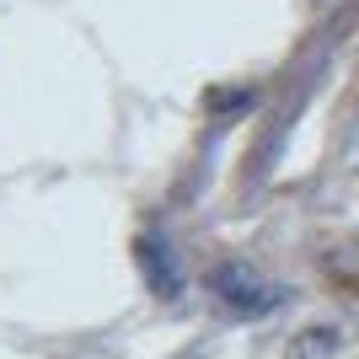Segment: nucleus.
I'll return each mask as SVG.
<instances>
[{
  "label": "nucleus",
  "instance_id": "f257e3e1",
  "mask_svg": "<svg viewBox=\"0 0 359 359\" xmlns=\"http://www.w3.org/2000/svg\"><path fill=\"white\" fill-rule=\"evenodd\" d=\"M210 295L220 300L231 316H241V322H257V316H273V311H279V306L290 300V290H285V285H273V279H263L252 263L225 257V263H215V269H210Z\"/></svg>",
  "mask_w": 359,
  "mask_h": 359
},
{
  "label": "nucleus",
  "instance_id": "f03ea898",
  "mask_svg": "<svg viewBox=\"0 0 359 359\" xmlns=\"http://www.w3.org/2000/svg\"><path fill=\"white\" fill-rule=\"evenodd\" d=\"M140 252V269H145V285L156 290V295H182V269H177V252H172V241L166 236H140L135 241Z\"/></svg>",
  "mask_w": 359,
  "mask_h": 359
},
{
  "label": "nucleus",
  "instance_id": "7ed1b4c3",
  "mask_svg": "<svg viewBox=\"0 0 359 359\" xmlns=\"http://www.w3.org/2000/svg\"><path fill=\"white\" fill-rule=\"evenodd\" d=\"M338 354H344V327L338 322H311L285 348V359H338Z\"/></svg>",
  "mask_w": 359,
  "mask_h": 359
},
{
  "label": "nucleus",
  "instance_id": "20e7f679",
  "mask_svg": "<svg viewBox=\"0 0 359 359\" xmlns=\"http://www.w3.org/2000/svg\"><path fill=\"white\" fill-rule=\"evenodd\" d=\"M210 102L215 107H247V102H252V91H215Z\"/></svg>",
  "mask_w": 359,
  "mask_h": 359
}]
</instances>
